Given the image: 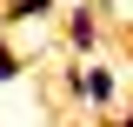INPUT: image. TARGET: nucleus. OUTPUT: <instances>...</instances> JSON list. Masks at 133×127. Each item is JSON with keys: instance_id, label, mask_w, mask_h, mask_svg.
<instances>
[{"instance_id": "nucleus-1", "label": "nucleus", "mask_w": 133, "mask_h": 127, "mask_svg": "<svg viewBox=\"0 0 133 127\" xmlns=\"http://www.w3.org/2000/svg\"><path fill=\"white\" fill-rule=\"evenodd\" d=\"M66 87V114H93V120H107V114L120 107V67L107 60V54H87V60H73L60 74Z\"/></svg>"}, {"instance_id": "nucleus-2", "label": "nucleus", "mask_w": 133, "mask_h": 127, "mask_svg": "<svg viewBox=\"0 0 133 127\" xmlns=\"http://www.w3.org/2000/svg\"><path fill=\"white\" fill-rule=\"evenodd\" d=\"M60 27H66V47L80 54H107V40H113V20H107V7H100V0H73V7H60Z\"/></svg>"}, {"instance_id": "nucleus-3", "label": "nucleus", "mask_w": 133, "mask_h": 127, "mask_svg": "<svg viewBox=\"0 0 133 127\" xmlns=\"http://www.w3.org/2000/svg\"><path fill=\"white\" fill-rule=\"evenodd\" d=\"M60 0H0V20L7 27H27V20H53Z\"/></svg>"}, {"instance_id": "nucleus-4", "label": "nucleus", "mask_w": 133, "mask_h": 127, "mask_svg": "<svg viewBox=\"0 0 133 127\" xmlns=\"http://www.w3.org/2000/svg\"><path fill=\"white\" fill-rule=\"evenodd\" d=\"M20 74H27V54H20L14 40L0 33V87H7V80H20Z\"/></svg>"}, {"instance_id": "nucleus-5", "label": "nucleus", "mask_w": 133, "mask_h": 127, "mask_svg": "<svg viewBox=\"0 0 133 127\" xmlns=\"http://www.w3.org/2000/svg\"><path fill=\"white\" fill-rule=\"evenodd\" d=\"M60 127H93V114H66V120H60Z\"/></svg>"}, {"instance_id": "nucleus-6", "label": "nucleus", "mask_w": 133, "mask_h": 127, "mask_svg": "<svg viewBox=\"0 0 133 127\" xmlns=\"http://www.w3.org/2000/svg\"><path fill=\"white\" fill-rule=\"evenodd\" d=\"M100 7H113V0H100Z\"/></svg>"}, {"instance_id": "nucleus-7", "label": "nucleus", "mask_w": 133, "mask_h": 127, "mask_svg": "<svg viewBox=\"0 0 133 127\" xmlns=\"http://www.w3.org/2000/svg\"><path fill=\"white\" fill-rule=\"evenodd\" d=\"M60 7H73V0H60Z\"/></svg>"}]
</instances>
